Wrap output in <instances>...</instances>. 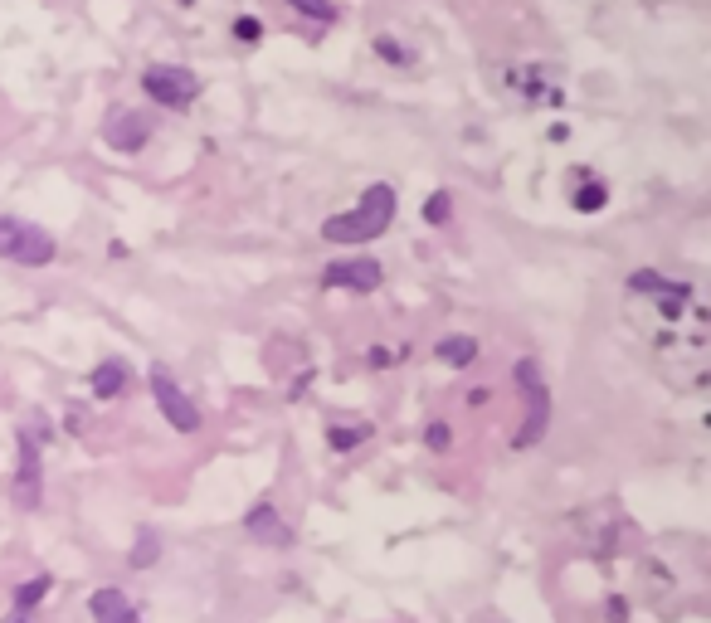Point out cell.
<instances>
[{
    "label": "cell",
    "instance_id": "1",
    "mask_svg": "<svg viewBox=\"0 0 711 623\" xmlns=\"http://www.w3.org/2000/svg\"><path fill=\"white\" fill-rule=\"evenodd\" d=\"M390 220H395V185L375 181L366 185L356 210L322 220V239H332V244H371V239H380L390 229Z\"/></svg>",
    "mask_w": 711,
    "mask_h": 623
},
{
    "label": "cell",
    "instance_id": "2",
    "mask_svg": "<svg viewBox=\"0 0 711 623\" xmlns=\"http://www.w3.org/2000/svg\"><path fill=\"white\" fill-rule=\"evenodd\" d=\"M54 254H59V244L49 229L20 220V215H0V258L25 263V268H44V263H54Z\"/></svg>",
    "mask_w": 711,
    "mask_h": 623
},
{
    "label": "cell",
    "instance_id": "3",
    "mask_svg": "<svg viewBox=\"0 0 711 623\" xmlns=\"http://www.w3.org/2000/svg\"><path fill=\"white\" fill-rule=\"evenodd\" d=\"M517 385H522L526 395V424L517 429V448H531V443H541V434H546V424H551V390H546V380H541V366L526 356V361H517Z\"/></svg>",
    "mask_w": 711,
    "mask_h": 623
},
{
    "label": "cell",
    "instance_id": "4",
    "mask_svg": "<svg viewBox=\"0 0 711 623\" xmlns=\"http://www.w3.org/2000/svg\"><path fill=\"white\" fill-rule=\"evenodd\" d=\"M142 88H147L151 103L161 108H190L200 98V74L186 69V64H151L142 74Z\"/></svg>",
    "mask_w": 711,
    "mask_h": 623
},
{
    "label": "cell",
    "instance_id": "5",
    "mask_svg": "<svg viewBox=\"0 0 711 623\" xmlns=\"http://www.w3.org/2000/svg\"><path fill=\"white\" fill-rule=\"evenodd\" d=\"M151 400H156V409L166 414V424H171L176 434H195V429H200V404L166 375V366H151Z\"/></svg>",
    "mask_w": 711,
    "mask_h": 623
},
{
    "label": "cell",
    "instance_id": "6",
    "mask_svg": "<svg viewBox=\"0 0 711 623\" xmlns=\"http://www.w3.org/2000/svg\"><path fill=\"white\" fill-rule=\"evenodd\" d=\"M103 142L122 156H137L151 142V117L137 108H113L103 117Z\"/></svg>",
    "mask_w": 711,
    "mask_h": 623
},
{
    "label": "cell",
    "instance_id": "7",
    "mask_svg": "<svg viewBox=\"0 0 711 623\" xmlns=\"http://www.w3.org/2000/svg\"><path fill=\"white\" fill-rule=\"evenodd\" d=\"M385 278V268L375 258H341L322 268V288H351V293H375Z\"/></svg>",
    "mask_w": 711,
    "mask_h": 623
},
{
    "label": "cell",
    "instance_id": "8",
    "mask_svg": "<svg viewBox=\"0 0 711 623\" xmlns=\"http://www.w3.org/2000/svg\"><path fill=\"white\" fill-rule=\"evenodd\" d=\"M244 531L259 541V546H273V550H283V546H293V531L283 526V516L273 512L268 502H259L254 512L244 516Z\"/></svg>",
    "mask_w": 711,
    "mask_h": 623
},
{
    "label": "cell",
    "instance_id": "9",
    "mask_svg": "<svg viewBox=\"0 0 711 623\" xmlns=\"http://www.w3.org/2000/svg\"><path fill=\"white\" fill-rule=\"evenodd\" d=\"M15 443H20V477H15V492L25 497V507H39V443H35L30 429H20Z\"/></svg>",
    "mask_w": 711,
    "mask_h": 623
},
{
    "label": "cell",
    "instance_id": "10",
    "mask_svg": "<svg viewBox=\"0 0 711 623\" xmlns=\"http://www.w3.org/2000/svg\"><path fill=\"white\" fill-rule=\"evenodd\" d=\"M512 88H522L531 103H561V83L551 69H512Z\"/></svg>",
    "mask_w": 711,
    "mask_h": 623
},
{
    "label": "cell",
    "instance_id": "11",
    "mask_svg": "<svg viewBox=\"0 0 711 623\" xmlns=\"http://www.w3.org/2000/svg\"><path fill=\"white\" fill-rule=\"evenodd\" d=\"M127 380H132L127 361L108 356V361H98V366H93V375H88V390H93L98 400H117V395L127 390Z\"/></svg>",
    "mask_w": 711,
    "mask_h": 623
},
{
    "label": "cell",
    "instance_id": "12",
    "mask_svg": "<svg viewBox=\"0 0 711 623\" xmlns=\"http://www.w3.org/2000/svg\"><path fill=\"white\" fill-rule=\"evenodd\" d=\"M434 351H439V361H444V366L463 370V366H473V361H478V351H483V346H478V336H444Z\"/></svg>",
    "mask_w": 711,
    "mask_h": 623
},
{
    "label": "cell",
    "instance_id": "13",
    "mask_svg": "<svg viewBox=\"0 0 711 623\" xmlns=\"http://www.w3.org/2000/svg\"><path fill=\"white\" fill-rule=\"evenodd\" d=\"M88 609H93V619L98 623H122L127 614H132V604H127L122 589H98V594L88 599Z\"/></svg>",
    "mask_w": 711,
    "mask_h": 623
},
{
    "label": "cell",
    "instance_id": "14",
    "mask_svg": "<svg viewBox=\"0 0 711 623\" xmlns=\"http://www.w3.org/2000/svg\"><path fill=\"white\" fill-rule=\"evenodd\" d=\"M629 293H663V297H682V302H687L692 288H687V283H668V278H658L653 268H643V273L629 278Z\"/></svg>",
    "mask_w": 711,
    "mask_h": 623
},
{
    "label": "cell",
    "instance_id": "15",
    "mask_svg": "<svg viewBox=\"0 0 711 623\" xmlns=\"http://www.w3.org/2000/svg\"><path fill=\"white\" fill-rule=\"evenodd\" d=\"M127 560H132V570H151V565L161 560V536H156L151 526H142V536H137V550H132Z\"/></svg>",
    "mask_w": 711,
    "mask_h": 623
},
{
    "label": "cell",
    "instance_id": "16",
    "mask_svg": "<svg viewBox=\"0 0 711 623\" xmlns=\"http://www.w3.org/2000/svg\"><path fill=\"white\" fill-rule=\"evenodd\" d=\"M366 439H371V424H337V429L327 434V443H332L337 453H351V448H361Z\"/></svg>",
    "mask_w": 711,
    "mask_h": 623
},
{
    "label": "cell",
    "instance_id": "17",
    "mask_svg": "<svg viewBox=\"0 0 711 623\" xmlns=\"http://www.w3.org/2000/svg\"><path fill=\"white\" fill-rule=\"evenodd\" d=\"M604 205H609V190H604V185H580V190H575V210H580V215H590V210H604Z\"/></svg>",
    "mask_w": 711,
    "mask_h": 623
},
{
    "label": "cell",
    "instance_id": "18",
    "mask_svg": "<svg viewBox=\"0 0 711 623\" xmlns=\"http://www.w3.org/2000/svg\"><path fill=\"white\" fill-rule=\"evenodd\" d=\"M49 589H54V580H49V575H35V580H25V585H20L15 604H20V609H35V604L44 599V594H49Z\"/></svg>",
    "mask_w": 711,
    "mask_h": 623
},
{
    "label": "cell",
    "instance_id": "19",
    "mask_svg": "<svg viewBox=\"0 0 711 623\" xmlns=\"http://www.w3.org/2000/svg\"><path fill=\"white\" fill-rule=\"evenodd\" d=\"M375 54H380L385 64H414V54L405 44H395V35H375Z\"/></svg>",
    "mask_w": 711,
    "mask_h": 623
},
{
    "label": "cell",
    "instance_id": "20",
    "mask_svg": "<svg viewBox=\"0 0 711 623\" xmlns=\"http://www.w3.org/2000/svg\"><path fill=\"white\" fill-rule=\"evenodd\" d=\"M293 10L307 15V20H322V25H332V20H337V5H332V0H293Z\"/></svg>",
    "mask_w": 711,
    "mask_h": 623
},
{
    "label": "cell",
    "instance_id": "21",
    "mask_svg": "<svg viewBox=\"0 0 711 623\" xmlns=\"http://www.w3.org/2000/svg\"><path fill=\"white\" fill-rule=\"evenodd\" d=\"M449 215H453V200L444 195V190H434V195L424 200V220L429 224H449Z\"/></svg>",
    "mask_w": 711,
    "mask_h": 623
},
{
    "label": "cell",
    "instance_id": "22",
    "mask_svg": "<svg viewBox=\"0 0 711 623\" xmlns=\"http://www.w3.org/2000/svg\"><path fill=\"white\" fill-rule=\"evenodd\" d=\"M259 35H263V25L254 15H239V20H234V39H239V44H259Z\"/></svg>",
    "mask_w": 711,
    "mask_h": 623
},
{
    "label": "cell",
    "instance_id": "23",
    "mask_svg": "<svg viewBox=\"0 0 711 623\" xmlns=\"http://www.w3.org/2000/svg\"><path fill=\"white\" fill-rule=\"evenodd\" d=\"M424 443H429L434 453H444V448H449V443H453L449 424H429V429H424Z\"/></svg>",
    "mask_w": 711,
    "mask_h": 623
},
{
    "label": "cell",
    "instance_id": "24",
    "mask_svg": "<svg viewBox=\"0 0 711 623\" xmlns=\"http://www.w3.org/2000/svg\"><path fill=\"white\" fill-rule=\"evenodd\" d=\"M390 361H395L390 346H371V366H390Z\"/></svg>",
    "mask_w": 711,
    "mask_h": 623
},
{
    "label": "cell",
    "instance_id": "25",
    "mask_svg": "<svg viewBox=\"0 0 711 623\" xmlns=\"http://www.w3.org/2000/svg\"><path fill=\"white\" fill-rule=\"evenodd\" d=\"M5 623H25V614H15V619H5Z\"/></svg>",
    "mask_w": 711,
    "mask_h": 623
},
{
    "label": "cell",
    "instance_id": "26",
    "mask_svg": "<svg viewBox=\"0 0 711 623\" xmlns=\"http://www.w3.org/2000/svg\"><path fill=\"white\" fill-rule=\"evenodd\" d=\"M122 623H142V619H137V614H127V619H122Z\"/></svg>",
    "mask_w": 711,
    "mask_h": 623
}]
</instances>
